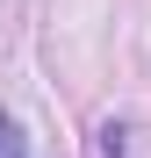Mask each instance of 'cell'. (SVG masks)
Listing matches in <instances>:
<instances>
[{
    "label": "cell",
    "instance_id": "obj_1",
    "mask_svg": "<svg viewBox=\"0 0 151 158\" xmlns=\"http://www.w3.org/2000/svg\"><path fill=\"white\" fill-rule=\"evenodd\" d=\"M0 158H22V129H15L7 115H0Z\"/></svg>",
    "mask_w": 151,
    "mask_h": 158
}]
</instances>
